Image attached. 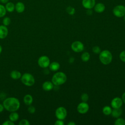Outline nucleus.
I'll use <instances>...</instances> for the list:
<instances>
[{
  "label": "nucleus",
  "instance_id": "obj_21",
  "mask_svg": "<svg viewBox=\"0 0 125 125\" xmlns=\"http://www.w3.org/2000/svg\"><path fill=\"white\" fill-rule=\"evenodd\" d=\"M9 118L11 121L15 122L18 120L19 118V115L17 112H16V111L11 112L9 116Z\"/></svg>",
  "mask_w": 125,
  "mask_h": 125
},
{
  "label": "nucleus",
  "instance_id": "obj_28",
  "mask_svg": "<svg viewBox=\"0 0 125 125\" xmlns=\"http://www.w3.org/2000/svg\"><path fill=\"white\" fill-rule=\"evenodd\" d=\"M30 124L29 121L26 119H22L19 123V125H30Z\"/></svg>",
  "mask_w": 125,
  "mask_h": 125
},
{
  "label": "nucleus",
  "instance_id": "obj_32",
  "mask_svg": "<svg viewBox=\"0 0 125 125\" xmlns=\"http://www.w3.org/2000/svg\"><path fill=\"white\" fill-rule=\"evenodd\" d=\"M120 58L121 60L125 62V50L123 51L120 54Z\"/></svg>",
  "mask_w": 125,
  "mask_h": 125
},
{
  "label": "nucleus",
  "instance_id": "obj_31",
  "mask_svg": "<svg viewBox=\"0 0 125 125\" xmlns=\"http://www.w3.org/2000/svg\"><path fill=\"white\" fill-rule=\"evenodd\" d=\"M27 110L29 112V113H30L31 114H33L35 112L36 109H35V107L34 106L30 105H29V106L28 107Z\"/></svg>",
  "mask_w": 125,
  "mask_h": 125
},
{
  "label": "nucleus",
  "instance_id": "obj_35",
  "mask_svg": "<svg viewBox=\"0 0 125 125\" xmlns=\"http://www.w3.org/2000/svg\"><path fill=\"white\" fill-rule=\"evenodd\" d=\"M4 108V106H3V104H0V113H1V112L3 111Z\"/></svg>",
  "mask_w": 125,
  "mask_h": 125
},
{
  "label": "nucleus",
  "instance_id": "obj_34",
  "mask_svg": "<svg viewBox=\"0 0 125 125\" xmlns=\"http://www.w3.org/2000/svg\"><path fill=\"white\" fill-rule=\"evenodd\" d=\"M55 125H64V123H63V122L62 120L58 119V120H57L55 122Z\"/></svg>",
  "mask_w": 125,
  "mask_h": 125
},
{
  "label": "nucleus",
  "instance_id": "obj_29",
  "mask_svg": "<svg viewBox=\"0 0 125 125\" xmlns=\"http://www.w3.org/2000/svg\"><path fill=\"white\" fill-rule=\"evenodd\" d=\"M88 95L86 93H83L81 95V100L83 102H87L88 100Z\"/></svg>",
  "mask_w": 125,
  "mask_h": 125
},
{
  "label": "nucleus",
  "instance_id": "obj_38",
  "mask_svg": "<svg viewBox=\"0 0 125 125\" xmlns=\"http://www.w3.org/2000/svg\"><path fill=\"white\" fill-rule=\"evenodd\" d=\"M0 1L3 4H6L9 1V0H0Z\"/></svg>",
  "mask_w": 125,
  "mask_h": 125
},
{
  "label": "nucleus",
  "instance_id": "obj_19",
  "mask_svg": "<svg viewBox=\"0 0 125 125\" xmlns=\"http://www.w3.org/2000/svg\"><path fill=\"white\" fill-rule=\"evenodd\" d=\"M6 11L8 12H13L15 10V4L12 2H8L6 3L5 6Z\"/></svg>",
  "mask_w": 125,
  "mask_h": 125
},
{
  "label": "nucleus",
  "instance_id": "obj_23",
  "mask_svg": "<svg viewBox=\"0 0 125 125\" xmlns=\"http://www.w3.org/2000/svg\"><path fill=\"white\" fill-rule=\"evenodd\" d=\"M81 59L83 62H87L90 59L89 53L87 52L83 53L81 56Z\"/></svg>",
  "mask_w": 125,
  "mask_h": 125
},
{
  "label": "nucleus",
  "instance_id": "obj_16",
  "mask_svg": "<svg viewBox=\"0 0 125 125\" xmlns=\"http://www.w3.org/2000/svg\"><path fill=\"white\" fill-rule=\"evenodd\" d=\"M10 77L14 80H18L19 79H20L21 77V73L18 70H14L13 71H12L10 72Z\"/></svg>",
  "mask_w": 125,
  "mask_h": 125
},
{
  "label": "nucleus",
  "instance_id": "obj_27",
  "mask_svg": "<svg viewBox=\"0 0 125 125\" xmlns=\"http://www.w3.org/2000/svg\"><path fill=\"white\" fill-rule=\"evenodd\" d=\"M115 125H125V120L123 118H118L115 122Z\"/></svg>",
  "mask_w": 125,
  "mask_h": 125
},
{
  "label": "nucleus",
  "instance_id": "obj_36",
  "mask_svg": "<svg viewBox=\"0 0 125 125\" xmlns=\"http://www.w3.org/2000/svg\"><path fill=\"white\" fill-rule=\"evenodd\" d=\"M86 13L87 15H90L92 14V11H91V9H87V11H86Z\"/></svg>",
  "mask_w": 125,
  "mask_h": 125
},
{
  "label": "nucleus",
  "instance_id": "obj_7",
  "mask_svg": "<svg viewBox=\"0 0 125 125\" xmlns=\"http://www.w3.org/2000/svg\"><path fill=\"white\" fill-rule=\"evenodd\" d=\"M67 115V111L66 109L62 106L57 108L55 111V116L58 119L63 120Z\"/></svg>",
  "mask_w": 125,
  "mask_h": 125
},
{
  "label": "nucleus",
  "instance_id": "obj_43",
  "mask_svg": "<svg viewBox=\"0 0 125 125\" xmlns=\"http://www.w3.org/2000/svg\"></svg>",
  "mask_w": 125,
  "mask_h": 125
},
{
  "label": "nucleus",
  "instance_id": "obj_11",
  "mask_svg": "<svg viewBox=\"0 0 125 125\" xmlns=\"http://www.w3.org/2000/svg\"><path fill=\"white\" fill-rule=\"evenodd\" d=\"M123 104V101L122 99L119 97L114 98L111 102V105L113 108H120Z\"/></svg>",
  "mask_w": 125,
  "mask_h": 125
},
{
  "label": "nucleus",
  "instance_id": "obj_40",
  "mask_svg": "<svg viewBox=\"0 0 125 125\" xmlns=\"http://www.w3.org/2000/svg\"><path fill=\"white\" fill-rule=\"evenodd\" d=\"M68 125H75V123L73 122H70L67 124Z\"/></svg>",
  "mask_w": 125,
  "mask_h": 125
},
{
  "label": "nucleus",
  "instance_id": "obj_39",
  "mask_svg": "<svg viewBox=\"0 0 125 125\" xmlns=\"http://www.w3.org/2000/svg\"><path fill=\"white\" fill-rule=\"evenodd\" d=\"M74 58H73V57H71V58H70L69 59V62H70V63H73V62H74Z\"/></svg>",
  "mask_w": 125,
  "mask_h": 125
},
{
  "label": "nucleus",
  "instance_id": "obj_24",
  "mask_svg": "<svg viewBox=\"0 0 125 125\" xmlns=\"http://www.w3.org/2000/svg\"><path fill=\"white\" fill-rule=\"evenodd\" d=\"M66 12L70 15H73L75 13V9L71 6H68L66 8Z\"/></svg>",
  "mask_w": 125,
  "mask_h": 125
},
{
  "label": "nucleus",
  "instance_id": "obj_13",
  "mask_svg": "<svg viewBox=\"0 0 125 125\" xmlns=\"http://www.w3.org/2000/svg\"><path fill=\"white\" fill-rule=\"evenodd\" d=\"M94 11L98 13H101L103 12L105 9V5L102 2H98L96 3L93 7Z\"/></svg>",
  "mask_w": 125,
  "mask_h": 125
},
{
  "label": "nucleus",
  "instance_id": "obj_4",
  "mask_svg": "<svg viewBox=\"0 0 125 125\" xmlns=\"http://www.w3.org/2000/svg\"><path fill=\"white\" fill-rule=\"evenodd\" d=\"M22 83L26 86H31L33 85L35 82L34 76L29 73H25L21 78Z\"/></svg>",
  "mask_w": 125,
  "mask_h": 125
},
{
  "label": "nucleus",
  "instance_id": "obj_3",
  "mask_svg": "<svg viewBox=\"0 0 125 125\" xmlns=\"http://www.w3.org/2000/svg\"><path fill=\"white\" fill-rule=\"evenodd\" d=\"M99 59L103 64L105 65L108 64L112 61V55L109 51L104 50L100 53Z\"/></svg>",
  "mask_w": 125,
  "mask_h": 125
},
{
  "label": "nucleus",
  "instance_id": "obj_14",
  "mask_svg": "<svg viewBox=\"0 0 125 125\" xmlns=\"http://www.w3.org/2000/svg\"><path fill=\"white\" fill-rule=\"evenodd\" d=\"M54 87V84L52 82L50 81H45L44 82L42 85V89L46 91H49L51 90Z\"/></svg>",
  "mask_w": 125,
  "mask_h": 125
},
{
  "label": "nucleus",
  "instance_id": "obj_33",
  "mask_svg": "<svg viewBox=\"0 0 125 125\" xmlns=\"http://www.w3.org/2000/svg\"><path fill=\"white\" fill-rule=\"evenodd\" d=\"M2 125H14L15 123L14 122L11 121V120H7L5 121L4 122H3L2 124Z\"/></svg>",
  "mask_w": 125,
  "mask_h": 125
},
{
  "label": "nucleus",
  "instance_id": "obj_41",
  "mask_svg": "<svg viewBox=\"0 0 125 125\" xmlns=\"http://www.w3.org/2000/svg\"><path fill=\"white\" fill-rule=\"evenodd\" d=\"M2 51V46L0 45V54L1 53Z\"/></svg>",
  "mask_w": 125,
  "mask_h": 125
},
{
  "label": "nucleus",
  "instance_id": "obj_25",
  "mask_svg": "<svg viewBox=\"0 0 125 125\" xmlns=\"http://www.w3.org/2000/svg\"><path fill=\"white\" fill-rule=\"evenodd\" d=\"M6 12L5 6L0 4V18L3 17L6 15Z\"/></svg>",
  "mask_w": 125,
  "mask_h": 125
},
{
  "label": "nucleus",
  "instance_id": "obj_10",
  "mask_svg": "<svg viewBox=\"0 0 125 125\" xmlns=\"http://www.w3.org/2000/svg\"><path fill=\"white\" fill-rule=\"evenodd\" d=\"M82 4L83 6L86 9H91L93 8L95 4V0H82Z\"/></svg>",
  "mask_w": 125,
  "mask_h": 125
},
{
  "label": "nucleus",
  "instance_id": "obj_12",
  "mask_svg": "<svg viewBox=\"0 0 125 125\" xmlns=\"http://www.w3.org/2000/svg\"><path fill=\"white\" fill-rule=\"evenodd\" d=\"M8 34V29L6 26L4 25H0V39L5 38Z\"/></svg>",
  "mask_w": 125,
  "mask_h": 125
},
{
  "label": "nucleus",
  "instance_id": "obj_6",
  "mask_svg": "<svg viewBox=\"0 0 125 125\" xmlns=\"http://www.w3.org/2000/svg\"><path fill=\"white\" fill-rule=\"evenodd\" d=\"M38 64L42 68H45L49 66L50 64V59L46 56H41L38 60Z\"/></svg>",
  "mask_w": 125,
  "mask_h": 125
},
{
  "label": "nucleus",
  "instance_id": "obj_8",
  "mask_svg": "<svg viewBox=\"0 0 125 125\" xmlns=\"http://www.w3.org/2000/svg\"><path fill=\"white\" fill-rule=\"evenodd\" d=\"M71 49L75 52H82L84 49L83 43L80 41H75L73 42L71 45Z\"/></svg>",
  "mask_w": 125,
  "mask_h": 125
},
{
  "label": "nucleus",
  "instance_id": "obj_37",
  "mask_svg": "<svg viewBox=\"0 0 125 125\" xmlns=\"http://www.w3.org/2000/svg\"><path fill=\"white\" fill-rule=\"evenodd\" d=\"M122 100L124 103H125V92L124 93L122 96Z\"/></svg>",
  "mask_w": 125,
  "mask_h": 125
},
{
  "label": "nucleus",
  "instance_id": "obj_42",
  "mask_svg": "<svg viewBox=\"0 0 125 125\" xmlns=\"http://www.w3.org/2000/svg\"><path fill=\"white\" fill-rule=\"evenodd\" d=\"M124 21H125V15L124 16Z\"/></svg>",
  "mask_w": 125,
  "mask_h": 125
},
{
  "label": "nucleus",
  "instance_id": "obj_22",
  "mask_svg": "<svg viewBox=\"0 0 125 125\" xmlns=\"http://www.w3.org/2000/svg\"><path fill=\"white\" fill-rule=\"evenodd\" d=\"M112 112L111 108L109 106H105L103 108V112L104 115H109L111 114Z\"/></svg>",
  "mask_w": 125,
  "mask_h": 125
},
{
  "label": "nucleus",
  "instance_id": "obj_17",
  "mask_svg": "<svg viewBox=\"0 0 125 125\" xmlns=\"http://www.w3.org/2000/svg\"><path fill=\"white\" fill-rule=\"evenodd\" d=\"M23 102L26 105H30L33 103V97L30 94H26L23 97Z\"/></svg>",
  "mask_w": 125,
  "mask_h": 125
},
{
  "label": "nucleus",
  "instance_id": "obj_5",
  "mask_svg": "<svg viewBox=\"0 0 125 125\" xmlns=\"http://www.w3.org/2000/svg\"><path fill=\"white\" fill-rule=\"evenodd\" d=\"M113 15L118 18L124 17L125 15V6L123 5H117L113 9Z\"/></svg>",
  "mask_w": 125,
  "mask_h": 125
},
{
  "label": "nucleus",
  "instance_id": "obj_9",
  "mask_svg": "<svg viewBox=\"0 0 125 125\" xmlns=\"http://www.w3.org/2000/svg\"><path fill=\"white\" fill-rule=\"evenodd\" d=\"M88 109L89 105L85 102H82L78 105L77 111L81 114H84L86 113Z\"/></svg>",
  "mask_w": 125,
  "mask_h": 125
},
{
  "label": "nucleus",
  "instance_id": "obj_20",
  "mask_svg": "<svg viewBox=\"0 0 125 125\" xmlns=\"http://www.w3.org/2000/svg\"><path fill=\"white\" fill-rule=\"evenodd\" d=\"M60 67V63L57 62H53L51 63H50L49 65L50 70L53 71H57L59 69Z\"/></svg>",
  "mask_w": 125,
  "mask_h": 125
},
{
  "label": "nucleus",
  "instance_id": "obj_26",
  "mask_svg": "<svg viewBox=\"0 0 125 125\" xmlns=\"http://www.w3.org/2000/svg\"><path fill=\"white\" fill-rule=\"evenodd\" d=\"M11 20L10 18L8 17H4L2 20L3 25L6 26L9 25L11 23Z\"/></svg>",
  "mask_w": 125,
  "mask_h": 125
},
{
  "label": "nucleus",
  "instance_id": "obj_2",
  "mask_svg": "<svg viewBox=\"0 0 125 125\" xmlns=\"http://www.w3.org/2000/svg\"><path fill=\"white\" fill-rule=\"evenodd\" d=\"M67 80V77L65 73L62 72H58L55 73L52 78L51 82L55 85H59L64 83Z\"/></svg>",
  "mask_w": 125,
  "mask_h": 125
},
{
  "label": "nucleus",
  "instance_id": "obj_15",
  "mask_svg": "<svg viewBox=\"0 0 125 125\" xmlns=\"http://www.w3.org/2000/svg\"><path fill=\"white\" fill-rule=\"evenodd\" d=\"M15 10L19 13H22L25 10L24 4L21 1L17 2L15 4Z\"/></svg>",
  "mask_w": 125,
  "mask_h": 125
},
{
  "label": "nucleus",
  "instance_id": "obj_1",
  "mask_svg": "<svg viewBox=\"0 0 125 125\" xmlns=\"http://www.w3.org/2000/svg\"><path fill=\"white\" fill-rule=\"evenodd\" d=\"M4 108L10 112L17 111L20 107V102L15 97H8L5 99L2 104Z\"/></svg>",
  "mask_w": 125,
  "mask_h": 125
},
{
  "label": "nucleus",
  "instance_id": "obj_30",
  "mask_svg": "<svg viewBox=\"0 0 125 125\" xmlns=\"http://www.w3.org/2000/svg\"><path fill=\"white\" fill-rule=\"evenodd\" d=\"M93 52L95 54H99L101 52V49L98 46H95L92 48Z\"/></svg>",
  "mask_w": 125,
  "mask_h": 125
},
{
  "label": "nucleus",
  "instance_id": "obj_18",
  "mask_svg": "<svg viewBox=\"0 0 125 125\" xmlns=\"http://www.w3.org/2000/svg\"><path fill=\"white\" fill-rule=\"evenodd\" d=\"M122 113V109L120 108H114L113 110H112L111 112V115L114 118H117L119 117Z\"/></svg>",
  "mask_w": 125,
  "mask_h": 125
}]
</instances>
